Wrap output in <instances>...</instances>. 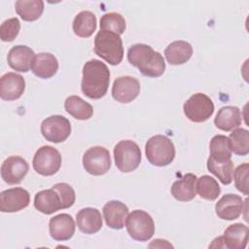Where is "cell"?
<instances>
[{
    "mask_svg": "<svg viewBox=\"0 0 249 249\" xmlns=\"http://www.w3.org/2000/svg\"><path fill=\"white\" fill-rule=\"evenodd\" d=\"M82 72V92L91 99L103 97L110 83V71L107 65L98 59H90L85 63Z\"/></svg>",
    "mask_w": 249,
    "mask_h": 249,
    "instance_id": "cell-1",
    "label": "cell"
},
{
    "mask_svg": "<svg viewBox=\"0 0 249 249\" xmlns=\"http://www.w3.org/2000/svg\"><path fill=\"white\" fill-rule=\"evenodd\" d=\"M127 60L146 77H160L165 70L163 56L146 44L132 45L127 51Z\"/></svg>",
    "mask_w": 249,
    "mask_h": 249,
    "instance_id": "cell-2",
    "label": "cell"
},
{
    "mask_svg": "<svg viewBox=\"0 0 249 249\" xmlns=\"http://www.w3.org/2000/svg\"><path fill=\"white\" fill-rule=\"evenodd\" d=\"M94 53L111 65H118L124 57L122 38L109 30L98 31L94 38Z\"/></svg>",
    "mask_w": 249,
    "mask_h": 249,
    "instance_id": "cell-3",
    "label": "cell"
},
{
    "mask_svg": "<svg viewBox=\"0 0 249 249\" xmlns=\"http://www.w3.org/2000/svg\"><path fill=\"white\" fill-rule=\"evenodd\" d=\"M145 154L149 162L155 166H165L175 158L173 142L166 136L158 134L149 138L145 145Z\"/></svg>",
    "mask_w": 249,
    "mask_h": 249,
    "instance_id": "cell-4",
    "label": "cell"
},
{
    "mask_svg": "<svg viewBox=\"0 0 249 249\" xmlns=\"http://www.w3.org/2000/svg\"><path fill=\"white\" fill-rule=\"evenodd\" d=\"M114 159L117 168L124 173L135 170L141 161L139 146L132 140H122L114 148Z\"/></svg>",
    "mask_w": 249,
    "mask_h": 249,
    "instance_id": "cell-5",
    "label": "cell"
},
{
    "mask_svg": "<svg viewBox=\"0 0 249 249\" xmlns=\"http://www.w3.org/2000/svg\"><path fill=\"white\" fill-rule=\"evenodd\" d=\"M126 231L137 241H147L155 233V223L150 214L144 210H133L126 218Z\"/></svg>",
    "mask_w": 249,
    "mask_h": 249,
    "instance_id": "cell-6",
    "label": "cell"
},
{
    "mask_svg": "<svg viewBox=\"0 0 249 249\" xmlns=\"http://www.w3.org/2000/svg\"><path fill=\"white\" fill-rule=\"evenodd\" d=\"M214 103L209 96L204 93L193 94L183 106L184 114L194 123H203L214 113Z\"/></svg>",
    "mask_w": 249,
    "mask_h": 249,
    "instance_id": "cell-7",
    "label": "cell"
},
{
    "mask_svg": "<svg viewBox=\"0 0 249 249\" xmlns=\"http://www.w3.org/2000/svg\"><path fill=\"white\" fill-rule=\"evenodd\" d=\"M32 165L34 170L43 176L53 175L61 166V155L52 146H42L36 151Z\"/></svg>",
    "mask_w": 249,
    "mask_h": 249,
    "instance_id": "cell-8",
    "label": "cell"
},
{
    "mask_svg": "<svg viewBox=\"0 0 249 249\" xmlns=\"http://www.w3.org/2000/svg\"><path fill=\"white\" fill-rule=\"evenodd\" d=\"M83 165L88 173L94 176L107 173L111 167L109 151L102 146L89 148L83 156Z\"/></svg>",
    "mask_w": 249,
    "mask_h": 249,
    "instance_id": "cell-9",
    "label": "cell"
},
{
    "mask_svg": "<svg viewBox=\"0 0 249 249\" xmlns=\"http://www.w3.org/2000/svg\"><path fill=\"white\" fill-rule=\"evenodd\" d=\"M41 133L48 141L60 143L65 141L71 134V124L63 116L53 115L42 122Z\"/></svg>",
    "mask_w": 249,
    "mask_h": 249,
    "instance_id": "cell-10",
    "label": "cell"
},
{
    "mask_svg": "<svg viewBox=\"0 0 249 249\" xmlns=\"http://www.w3.org/2000/svg\"><path fill=\"white\" fill-rule=\"evenodd\" d=\"M30 202V195L23 188H12L0 193V211L18 212L27 207Z\"/></svg>",
    "mask_w": 249,
    "mask_h": 249,
    "instance_id": "cell-11",
    "label": "cell"
},
{
    "mask_svg": "<svg viewBox=\"0 0 249 249\" xmlns=\"http://www.w3.org/2000/svg\"><path fill=\"white\" fill-rule=\"evenodd\" d=\"M140 93L139 81L131 76L117 78L112 86V96L120 103H129Z\"/></svg>",
    "mask_w": 249,
    "mask_h": 249,
    "instance_id": "cell-12",
    "label": "cell"
},
{
    "mask_svg": "<svg viewBox=\"0 0 249 249\" xmlns=\"http://www.w3.org/2000/svg\"><path fill=\"white\" fill-rule=\"evenodd\" d=\"M29 169L27 161L19 156L7 158L1 165V177L9 185L19 184Z\"/></svg>",
    "mask_w": 249,
    "mask_h": 249,
    "instance_id": "cell-13",
    "label": "cell"
},
{
    "mask_svg": "<svg viewBox=\"0 0 249 249\" xmlns=\"http://www.w3.org/2000/svg\"><path fill=\"white\" fill-rule=\"evenodd\" d=\"M25 89V81L19 74L8 72L0 78V97L6 101L18 99Z\"/></svg>",
    "mask_w": 249,
    "mask_h": 249,
    "instance_id": "cell-14",
    "label": "cell"
},
{
    "mask_svg": "<svg viewBox=\"0 0 249 249\" xmlns=\"http://www.w3.org/2000/svg\"><path fill=\"white\" fill-rule=\"evenodd\" d=\"M243 199L233 194L223 196L215 205L217 216L222 220L231 221L237 219L243 211Z\"/></svg>",
    "mask_w": 249,
    "mask_h": 249,
    "instance_id": "cell-15",
    "label": "cell"
},
{
    "mask_svg": "<svg viewBox=\"0 0 249 249\" xmlns=\"http://www.w3.org/2000/svg\"><path fill=\"white\" fill-rule=\"evenodd\" d=\"M75 222L71 215L62 213L51 218L49 223V231L53 239L56 241H65L70 239L75 233Z\"/></svg>",
    "mask_w": 249,
    "mask_h": 249,
    "instance_id": "cell-16",
    "label": "cell"
},
{
    "mask_svg": "<svg viewBox=\"0 0 249 249\" xmlns=\"http://www.w3.org/2000/svg\"><path fill=\"white\" fill-rule=\"evenodd\" d=\"M34 51L23 45L14 46L8 53L7 60L9 66L18 72H27L31 67L35 57Z\"/></svg>",
    "mask_w": 249,
    "mask_h": 249,
    "instance_id": "cell-17",
    "label": "cell"
},
{
    "mask_svg": "<svg viewBox=\"0 0 249 249\" xmlns=\"http://www.w3.org/2000/svg\"><path fill=\"white\" fill-rule=\"evenodd\" d=\"M103 217L106 225L114 230L124 227L128 215V207L122 201L110 200L103 206Z\"/></svg>",
    "mask_w": 249,
    "mask_h": 249,
    "instance_id": "cell-18",
    "label": "cell"
},
{
    "mask_svg": "<svg viewBox=\"0 0 249 249\" xmlns=\"http://www.w3.org/2000/svg\"><path fill=\"white\" fill-rule=\"evenodd\" d=\"M76 222L79 230L87 234H93L102 228V217L98 209L86 207L76 215Z\"/></svg>",
    "mask_w": 249,
    "mask_h": 249,
    "instance_id": "cell-19",
    "label": "cell"
},
{
    "mask_svg": "<svg viewBox=\"0 0 249 249\" xmlns=\"http://www.w3.org/2000/svg\"><path fill=\"white\" fill-rule=\"evenodd\" d=\"M31 70L34 75L41 79H50L56 74L58 61L50 53H40L35 55Z\"/></svg>",
    "mask_w": 249,
    "mask_h": 249,
    "instance_id": "cell-20",
    "label": "cell"
},
{
    "mask_svg": "<svg viewBox=\"0 0 249 249\" xmlns=\"http://www.w3.org/2000/svg\"><path fill=\"white\" fill-rule=\"evenodd\" d=\"M196 176L193 173L185 174L181 179L176 180L170 189L171 195L178 201H190L196 196Z\"/></svg>",
    "mask_w": 249,
    "mask_h": 249,
    "instance_id": "cell-21",
    "label": "cell"
},
{
    "mask_svg": "<svg viewBox=\"0 0 249 249\" xmlns=\"http://www.w3.org/2000/svg\"><path fill=\"white\" fill-rule=\"evenodd\" d=\"M34 207L38 211L50 215L62 209V203L57 192L52 188L40 191L35 195Z\"/></svg>",
    "mask_w": 249,
    "mask_h": 249,
    "instance_id": "cell-22",
    "label": "cell"
},
{
    "mask_svg": "<svg viewBox=\"0 0 249 249\" xmlns=\"http://www.w3.org/2000/svg\"><path fill=\"white\" fill-rule=\"evenodd\" d=\"M225 248L243 249L248 242V227L241 223L229 226L222 235Z\"/></svg>",
    "mask_w": 249,
    "mask_h": 249,
    "instance_id": "cell-23",
    "label": "cell"
},
{
    "mask_svg": "<svg viewBox=\"0 0 249 249\" xmlns=\"http://www.w3.org/2000/svg\"><path fill=\"white\" fill-rule=\"evenodd\" d=\"M241 112L235 106L222 107L214 119L216 127L224 131H231L237 128L241 124Z\"/></svg>",
    "mask_w": 249,
    "mask_h": 249,
    "instance_id": "cell-24",
    "label": "cell"
},
{
    "mask_svg": "<svg viewBox=\"0 0 249 249\" xmlns=\"http://www.w3.org/2000/svg\"><path fill=\"white\" fill-rule=\"evenodd\" d=\"M193 54V47L190 43L178 40L170 43L165 51L164 55L167 62L171 65H181L186 63Z\"/></svg>",
    "mask_w": 249,
    "mask_h": 249,
    "instance_id": "cell-25",
    "label": "cell"
},
{
    "mask_svg": "<svg viewBox=\"0 0 249 249\" xmlns=\"http://www.w3.org/2000/svg\"><path fill=\"white\" fill-rule=\"evenodd\" d=\"M64 108L69 115L80 121L89 120L93 115L92 106L78 95L68 96L65 99Z\"/></svg>",
    "mask_w": 249,
    "mask_h": 249,
    "instance_id": "cell-26",
    "label": "cell"
},
{
    "mask_svg": "<svg viewBox=\"0 0 249 249\" xmlns=\"http://www.w3.org/2000/svg\"><path fill=\"white\" fill-rule=\"evenodd\" d=\"M75 35L81 38H88L96 29V17L90 11H82L74 18L72 24Z\"/></svg>",
    "mask_w": 249,
    "mask_h": 249,
    "instance_id": "cell-27",
    "label": "cell"
},
{
    "mask_svg": "<svg viewBox=\"0 0 249 249\" xmlns=\"http://www.w3.org/2000/svg\"><path fill=\"white\" fill-rule=\"evenodd\" d=\"M17 14L25 21L38 19L44 12V1L42 0H18L15 3Z\"/></svg>",
    "mask_w": 249,
    "mask_h": 249,
    "instance_id": "cell-28",
    "label": "cell"
},
{
    "mask_svg": "<svg viewBox=\"0 0 249 249\" xmlns=\"http://www.w3.org/2000/svg\"><path fill=\"white\" fill-rule=\"evenodd\" d=\"M210 150V158L213 159L215 161L224 162L231 160V150L230 145L229 137L218 134L215 135L209 145Z\"/></svg>",
    "mask_w": 249,
    "mask_h": 249,
    "instance_id": "cell-29",
    "label": "cell"
},
{
    "mask_svg": "<svg viewBox=\"0 0 249 249\" xmlns=\"http://www.w3.org/2000/svg\"><path fill=\"white\" fill-rule=\"evenodd\" d=\"M196 190L201 198L207 200H215L221 193L218 182L209 175H202L196 179Z\"/></svg>",
    "mask_w": 249,
    "mask_h": 249,
    "instance_id": "cell-30",
    "label": "cell"
},
{
    "mask_svg": "<svg viewBox=\"0 0 249 249\" xmlns=\"http://www.w3.org/2000/svg\"><path fill=\"white\" fill-rule=\"evenodd\" d=\"M207 169L214 174L222 184L229 185L232 181L233 173V162L231 160H229L224 162L215 161L210 157L207 160Z\"/></svg>",
    "mask_w": 249,
    "mask_h": 249,
    "instance_id": "cell-31",
    "label": "cell"
},
{
    "mask_svg": "<svg viewBox=\"0 0 249 249\" xmlns=\"http://www.w3.org/2000/svg\"><path fill=\"white\" fill-rule=\"evenodd\" d=\"M231 150L235 155L246 156L249 153V132L245 128H235L229 136Z\"/></svg>",
    "mask_w": 249,
    "mask_h": 249,
    "instance_id": "cell-32",
    "label": "cell"
},
{
    "mask_svg": "<svg viewBox=\"0 0 249 249\" xmlns=\"http://www.w3.org/2000/svg\"><path fill=\"white\" fill-rule=\"evenodd\" d=\"M100 30H109L119 35L123 34L125 30L124 18L115 12L104 14L100 18Z\"/></svg>",
    "mask_w": 249,
    "mask_h": 249,
    "instance_id": "cell-33",
    "label": "cell"
},
{
    "mask_svg": "<svg viewBox=\"0 0 249 249\" xmlns=\"http://www.w3.org/2000/svg\"><path fill=\"white\" fill-rule=\"evenodd\" d=\"M20 22L18 18H11L2 22L0 26V38L3 42H12L18 36Z\"/></svg>",
    "mask_w": 249,
    "mask_h": 249,
    "instance_id": "cell-34",
    "label": "cell"
},
{
    "mask_svg": "<svg viewBox=\"0 0 249 249\" xmlns=\"http://www.w3.org/2000/svg\"><path fill=\"white\" fill-rule=\"evenodd\" d=\"M248 171L249 164L247 162L238 165L232 173L234 185L236 189L244 195H248Z\"/></svg>",
    "mask_w": 249,
    "mask_h": 249,
    "instance_id": "cell-35",
    "label": "cell"
},
{
    "mask_svg": "<svg viewBox=\"0 0 249 249\" xmlns=\"http://www.w3.org/2000/svg\"><path fill=\"white\" fill-rule=\"evenodd\" d=\"M52 188L57 192V194L61 199L62 209L69 208L74 204V202L76 200V195H75L74 189L69 184L57 183V184H54Z\"/></svg>",
    "mask_w": 249,
    "mask_h": 249,
    "instance_id": "cell-36",
    "label": "cell"
},
{
    "mask_svg": "<svg viewBox=\"0 0 249 249\" xmlns=\"http://www.w3.org/2000/svg\"><path fill=\"white\" fill-rule=\"evenodd\" d=\"M209 247L211 248H225V244H224V240H223V237L222 236H218L216 237L212 243L209 245Z\"/></svg>",
    "mask_w": 249,
    "mask_h": 249,
    "instance_id": "cell-37",
    "label": "cell"
}]
</instances>
